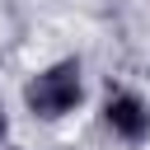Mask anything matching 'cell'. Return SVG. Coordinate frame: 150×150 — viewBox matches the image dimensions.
<instances>
[{
	"label": "cell",
	"mask_w": 150,
	"mask_h": 150,
	"mask_svg": "<svg viewBox=\"0 0 150 150\" xmlns=\"http://www.w3.org/2000/svg\"><path fill=\"white\" fill-rule=\"evenodd\" d=\"M84 98L89 80L80 56H52L23 80V112H33L38 122H66L84 108Z\"/></svg>",
	"instance_id": "obj_1"
},
{
	"label": "cell",
	"mask_w": 150,
	"mask_h": 150,
	"mask_svg": "<svg viewBox=\"0 0 150 150\" xmlns=\"http://www.w3.org/2000/svg\"><path fill=\"white\" fill-rule=\"evenodd\" d=\"M98 127L112 145L122 150H141L150 145V98L136 89V84H108L98 94Z\"/></svg>",
	"instance_id": "obj_2"
},
{
	"label": "cell",
	"mask_w": 150,
	"mask_h": 150,
	"mask_svg": "<svg viewBox=\"0 0 150 150\" xmlns=\"http://www.w3.org/2000/svg\"><path fill=\"white\" fill-rule=\"evenodd\" d=\"M9 145V108H5V98H0V150Z\"/></svg>",
	"instance_id": "obj_3"
},
{
	"label": "cell",
	"mask_w": 150,
	"mask_h": 150,
	"mask_svg": "<svg viewBox=\"0 0 150 150\" xmlns=\"http://www.w3.org/2000/svg\"><path fill=\"white\" fill-rule=\"evenodd\" d=\"M5 150H23V145H14V141H9V145H5Z\"/></svg>",
	"instance_id": "obj_4"
}]
</instances>
